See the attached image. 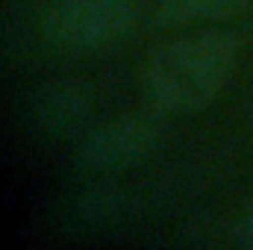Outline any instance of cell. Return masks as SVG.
Masks as SVG:
<instances>
[{"label":"cell","mask_w":253,"mask_h":250,"mask_svg":"<svg viewBox=\"0 0 253 250\" xmlns=\"http://www.w3.org/2000/svg\"><path fill=\"white\" fill-rule=\"evenodd\" d=\"M239 42L230 33H197L156 50L144 68V94L159 112L203 109L230 80Z\"/></svg>","instance_id":"cell-1"},{"label":"cell","mask_w":253,"mask_h":250,"mask_svg":"<svg viewBox=\"0 0 253 250\" xmlns=\"http://www.w3.org/2000/svg\"><path fill=\"white\" fill-rule=\"evenodd\" d=\"M135 18L138 0H53L42 15V30L62 50L94 53L121 42Z\"/></svg>","instance_id":"cell-2"},{"label":"cell","mask_w":253,"mask_h":250,"mask_svg":"<svg viewBox=\"0 0 253 250\" xmlns=\"http://www.w3.org/2000/svg\"><path fill=\"white\" fill-rule=\"evenodd\" d=\"M162 144V121L156 115H126L91 129L77 147L85 171H121L150 159Z\"/></svg>","instance_id":"cell-3"},{"label":"cell","mask_w":253,"mask_h":250,"mask_svg":"<svg viewBox=\"0 0 253 250\" xmlns=\"http://www.w3.org/2000/svg\"><path fill=\"white\" fill-rule=\"evenodd\" d=\"M91 106H94V88L85 80L62 77V80L44 83L33 94L30 121L36 132L47 138H62V135H71L77 126H83Z\"/></svg>","instance_id":"cell-4"},{"label":"cell","mask_w":253,"mask_h":250,"mask_svg":"<svg viewBox=\"0 0 253 250\" xmlns=\"http://www.w3.org/2000/svg\"><path fill=\"white\" fill-rule=\"evenodd\" d=\"M251 6L253 0H162L156 6V24L180 27V24H194V21L233 18Z\"/></svg>","instance_id":"cell-5"},{"label":"cell","mask_w":253,"mask_h":250,"mask_svg":"<svg viewBox=\"0 0 253 250\" xmlns=\"http://www.w3.org/2000/svg\"><path fill=\"white\" fill-rule=\"evenodd\" d=\"M236 242L245 245V248H253V206L242 212V218L236 221Z\"/></svg>","instance_id":"cell-6"}]
</instances>
